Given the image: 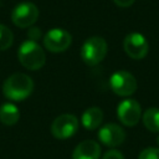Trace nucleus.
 Masks as SVG:
<instances>
[{"label":"nucleus","mask_w":159,"mask_h":159,"mask_svg":"<svg viewBox=\"0 0 159 159\" xmlns=\"http://www.w3.org/2000/svg\"><path fill=\"white\" fill-rule=\"evenodd\" d=\"M138 159H159V148L148 147L139 153Z\"/></svg>","instance_id":"dca6fc26"},{"label":"nucleus","mask_w":159,"mask_h":159,"mask_svg":"<svg viewBox=\"0 0 159 159\" xmlns=\"http://www.w3.org/2000/svg\"><path fill=\"white\" fill-rule=\"evenodd\" d=\"M20 119L19 108L11 103L6 102L0 106V122L5 125H12Z\"/></svg>","instance_id":"ddd939ff"},{"label":"nucleus","mask_w":159,"mask_h":159,"mask_svg":"<svg viewBox=\"0 0 159 159\" xmlns=\"http://www.w3.org/2000/svg\"><path fill=\"white\" fill-rule=\"evenodd\" d=\"M34 91V81L25 73H14L9 76L2 84V93L7 99L19 102L26 99Z\"/></svg>","instance_id":"f257e3e1"},{"label":"nucleus","mask_w":159,"mask_h":159,"mask_svg":"<svg viewBox=\"0 0 159 159\" xmlns=\"http://www.w3.org/2000/svg\"><path fill=\"white\" fill-rule=\"evenodd\" d=\"M14 42L12 31L4 24H0V51L7 50Z\"/></svg>","instance_id":"2eb2a0df"},{"label":"nucleus","mask_w":159,"mask_h":159,"mask_svg":"<svg viewBox=\"0 0 159 159\" xmlns=\"http://www.w3.org/2000/svg\"><path fill=\"white\" fill-rule=\"evenodd\" d=\"M135 0H113V2L119 7H129L134 4Z\"/></svg>","instance_id":"6ab92c4d"},{"label":"nucleus","mask_w":159,"mask_h":159,"mask_svg":"<svg viewBox=\"0 0 159 159\" xmlns=\"http://www.w3.org/2000/svg\"><path fill=\"white\" fill-rule=\"evenodd\" d=\"M107 42L101 36H92L87 39L81 47V58L88 66H96L103 61L107 55Z\"/></svg>","instance_id":"7ed1b4c3"},{"label":"nucleus","mask_w":159,"mask_h":159,"mask_svg":"<svg viewBox=\"0 0 159 159\" xmlns=\"http://www.w3.org/2000/svg\"><path fill=\"white\" fill-rule=\"evenodd\" d=\"M102 159H124L123 154L117 150V149H109L108 152H106V154L103 155Z\"/></svg>","instance_id":"a211bd4d"},{"label":"nucleus","mask_w":159,"mask_h":159,"mask_svg":"<svg viewBox=\"0 0 159 159\" xmlns=\"http://www.w3.org/2000/svg\"><path fill=\"white\" fill-rule=\"evenodd\" d=\"M39 9L34 2L24 1L17 4L11 11V21L17 27H30L39 19Z\"/></svg>","instance_id":"20e7f679"},{"label":"nucleus","mask_w":159,"mask_h":159,"mask_svg":"<svg viewBox=\"0 0 159 159\" xmlns=\"http://www.w3.org/2000/svg\"><path fill=\"white\" fill-rule=\"evenodd\" d=\"M117 116L122 124L133 127L142 119V107L135 99L125 98L118 104Z\"/></svg>","instance_id":"6e6552de"},{"label":"nucleus","mask_w":159,"mask_h":159,"mask_svg":"<svg viewBox=\"0 0 159 159\" xmlns=\"http://www.w3.org/2000/svg\"><path fill=\"white\" fill-rule=\"evenodd\" d=\"M17 58L25 68L31 71L42 68L46 62V55L42 47L37 42L30 40H26L20 45L17 50Z\"/></svg>","instance_id":"f03ea898"},{"label":"nucleus","mask_w":159,"mask_h":159,"mask_svg":"<svg viewBox=\"0 0 159 159\" xmlns=\"http://www.w3.org/2000/svg\"><path fill=\"white\" fill-rule=\"evenodd\" d=\"M27 36H29V40H30V41H35V42H37V40L41 37V30H40L39 27L30 26L29 32H27Z\"/></svg>","instance_id":"f3484780"},{"label":"nucleus","mask_w":159,"mask_h":159,"mask_svg":"<svg viewBox=\"0 0 159 159\" xmlns=\"http://www.w3.org/2000/svg\"><path fill=\"white\" fill-rule=\"evenodd\" d=\"M142 120L144 127L153 133H159V108L149 107L142 113Z\"/></svg>","instance_id":"4468645a"},{"label":"nucleus","mask_w":159,"mask_h":159,"mask_svg":"<svg viewBox=\"0 0 159 159\" xmlns=\"http://www.w3.org/2000/svg\"><path fill=\"white\" fill-rule=\"evenodd\" d=\"M103 120V112L99 107H89L87 108L81 117V122L82 125L88 129V130H93L97 129Z\"/></svg>","instance_id":"f8f14e48"},{"label":"nucleus","mask_w":159,"mask_h":159,"mask_svg":"<svg viewBox=\"0 0 159 159\" xmlns=\"http://www.w3.org/2000/svg\"><path fill=\"white\" fill-rule=\"evenodd\" d=\"M72 42V36L63 29H51L43 36V45L50 52H63Z\"/></svg>","instance_id":"1a4fd4ad"},{"label":"nucleus","mask_w":159,"mask_h":159,"mask_svg":"<svg viewBox=\"0 0 159 159\" xmlns=\"http://www.w3.org/2000/svg\"><path fill=\"white\" fill-rule=\"evenodd\" d=\"M109 86L117 96L128 97L137 91V80L130 72L120 70L112 73L109 78Z\"/></svg>","instance_id":"39448f33"},{"label":"nucleus","mask_w":159,"mask_h":159,"mask_svg":"<svg viewBox=\"0 0 159 159\" xmlns=\"http://www.w3.org/2000/svg\"><path fill=\"white\" fill-rule=\"evenodd\" d=\"M157 144H158V148H159V134H158V137H157Z\"/></svg>","instance_id":"aec40b11"},{"label":"nucleus","mask_w":159,"mask_h":159,"mask_svg":"<svg viewBox=\"0 0 159 159\" xmlns=\"http://www.w3.org/2000/svg\"><path fill=\"white\" fill-rule=\"evenodd\" d=\"M78 129V119L76 116L65 113L56 117L51 124V133L56 139H68Z\"/></svg>","instance_id":"423d86ee"},{"label":"nucleus","mask_w":159,"mask_h":159,"mask_svg":"<svg viewBox=\"0 0 159 159\" xmlns=\"http://www.w3.org/2000/svg\"><path fill=\"white\" fill-rule=\"evenodd\" d=\"M98 139L102 144H104L109 148H116L124 142L125 132L120 125H118L116 123H107L99 128Z\"/></svg>","instance_id":"9d476101"},{"label":"nucleus","mask_w":159,"mask_h":159,"mask_svg":"<svg viewBox=\"0 0 159 159\" xmlns=\"http://www.w3.org/2000/svg\"><path fill=\"white\" fill-rule=\"evenodd\" d=\"M124 52L133 60H142L148 55L149 45L144 35L140 32H130L123 40Z\"/></svg>","instance_id":"0eeeda50"},{"label":"nucleus","mask_w":159,"mask_h":159,"mask_svg":"<svg viewBox=\"0 0 159 159\" xmlns=\"http://www.w3.org/2000/svg\"><path fill=\"white\" fill-rule=\"evenodd\" d=\"M101 147L96 140H83L76 145L72 153V159H99Z\"/></svg>","instance_id":"9b49d317"}]
</instances>
